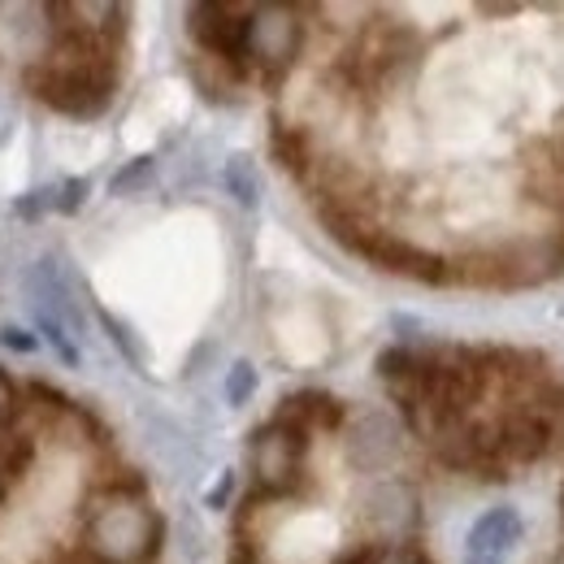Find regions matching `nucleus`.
<instances>
[{"label": "nucleus", "mask_w": 564, "mask_h": 564, "mask_svg": "<svg viewBox=\"0 0 564 564\" xmlns=\"http://www.w3.org/2000/svg\"><path fill=\"white\" fill-rule=\"evenodd\" d=\"M118 83V62H113V35L74 22L57 35L48 62L31 70V91L70 113V118H96Z\"/></svg>", "instance_id": "nucleus-1"}, {"label": "nucleus", "mask_w": 564, "mask_h": 564, "mask_svg": "<svg viewBox=\"0 0 564 564\" xmlns=\"http://www.w3.org/2000/svg\"><path fill=\"white\" fill-rule=\"evenodd\" d=\"M499 434V465H534L552 447V417L539 409H512L495 422Z\"/></svg>", "instance_id": "nucleus-6"}, {"label": "nucleus", "mask_w": 564, "mask_h": 564, "mask_svg": "<svg viewBox=\"0 0 564 564\" xmlns=\"http://www.w3.org/2000/svg\"><path fill=\"white\" fill-rule=\"evenodd\" d=\"M62 564H105V561H96L91 552H70V556H62Z\"/></svg>", "instance_id": "nucleus-17"}, {"label": "nucleus", "mask_w": 564, "mask_h": 564, "mask_svg": "<svg viewBox=\"0 0 564 564\" xmlns=\"http://www.w3.org/2000/svg\"><path fill=\"white\" fill-rule=\"evenodd\" d=\"M226 187L239 196V205H257V178H252V165H248V156H230V165H226Z\"/></svg>", "instance_id": "nucleus-10"}, {"label": "nucleus", "mask_w": 564, "mask_h": 564, "mask_svg": "<svg viewBox=\"0 0 564 564\" xmlns=\"http://www.w3.org/2000/svg\"><path fill=\"white\" fill-rule=\"evenodd\" d=\"M404 564H430V556H422V552H409V556H404Z\"/></svg>", "instance_id": "nucleus-18"}, {"label": "nucleus", "mask_w": 564, "mask_h": 564, "mask_svg": "<svg viewBox=\"0 0 564 564\" xmlns=\"http://www.w3.org/2000/svg\"><path fill=\"white\" fill-rule=\"evenodd\" d=\"M252 391H257V369H252L248 360H239V365L226 373V400H230V404H243Z\"/></svg>", "instance_id": "nucleus-12"}, {"label": "nucleus", "mask_w": 564, "mask_h": 564, "mask_svg": "<svg viewBox=\"0 0 564 564\" xmlns=\"http://www.w3.org/2000/svg\"><path fill=\"white\" fill-rule=\"evenodd\" d=\"M335 235L360 252L365 261H373L378 270H391V274H404V279H417V282H447L452 279V265L434 252H425L417 243H404L395 235H382V230H365V226H352L348 217H330Z\"/></svg>", "instance_id": "nucleus-3"}, {"label": "nucleus", "mask_w": 564, "mask_h": 564, "mask_svg": "<svg viewBox=\"0 0 564 564\" xmlns=\"http://www.w3.org/2000/svg\"><path fill=\"white\" fill-rule=\"evenodd\" d=\"M561 508H564V495H561Z\"/></svg>", "instance_id": "nucleus-19"}, {"label": "nucleus", "mask_w": 564, "mask_h": 564, "mask_svg": "<svg viewBox=\"0 0 564 564\" xmlns=\"http://www.w3.org/2000/svg\"><path fill=\"white\" fill-rule=\"evenodd\" d=\"M156 517L131 491H109L87 512V552L105 564H135L156 547Z\"/></svg>", "instance_id": "nucleus-2"}, {"label": "nucleus", "mask_w": 564, "mask_h": 564, "mask_svg": "<svg viewBox=\"0 0 564 564\" xmlns=\"http://www.w3.org/2000/svg\"><path fill=\"white\" fill-rule=\"evenodd\" d=\"M295 48H300V22H295L286 9L274 4V9H257V13H252L248 57H257V62L282 70V66L295 57Z\"/></svg>", "instance_id": "nucleus-7"}, {"label": "nucleus", "mask_w": 564, "mask_h": 564, "mask_svg": "<svg viewBox=\"0 0 564 564\" xmlns=\"http://www.w3.org/2000/svg\"><path fill=\"white\" fill-rule=\"evenodd\" d=\"M4 344H9V348H35L31 339H22V330H4Z\"/></svg>", "instance_id": "nucleus-16"}, {"label": "nucleus", "mask_w": 564, "mask_h": 564, "mask_svg": "<svg viewBox=\"0 0 564 564\" xmlns=\"http://www.w3.org/2000/svg\"><path fill=\"white\" fill-rule=\"evenodd\" d=\"M274 152H279L282 165H286V170H295V174L308 165V143H304L300 131H279V135H274Z\"/></svg>", "instance_id": "nucleus-11"}, {"label": "nucleus", "mask_w": 564, "mask_h": 564, "mask_svg": "<svg viewBox=\"0 0 564 564\" xmlns=\"http://www.w3.org/2000/svg\"><path fill=\"white\" fill-rule=\"evenodd\" d=\"M279 422H286L291 430H300V434H308V430H335V425L344 422V409H339V400H330L322 391H304V395L282 400Z\"/></svg>", "instance_id": "nucleus-9"}, {"label": "nucleus", "mask_w": 564, "mask_h": 564, "mask_svg": "<svg viewBox=\"0 0 564 564\" xmlns=\"http://www.w3.org/2000/svg\"><path fill=\"white\" fill-rule=\"evenodd\" d=\"M561 165H564V161H561Z\"/></svg>", "instance_id": "nucleus-20"}, {"label": "nucleus", "mask_w": 564, "mask_h": 564, "mask_svg": "<svg viewBox=\"0 0 564 564\" xmlns=\"http://www.w3.org/2000/svg\"><path fill=\"white\" fill-rule=\"evenodd\" d=\"M83 196H87V183H78V178H74V183H66V200H62V209L74 213V209H78V200H83Z\"/></svg>", "instance_id": "nucleus-15"}, {"label": "nucleus", "mask_w": 564, "mask_h": 564, "mask_svg": "<svg viewBox=\"0 0 564 564\" xmlns=\"http://www.w3.org/2000/svg\"><path fill=\"white\" fill-rule=\"evenodd\" d=\"M335 564H382V547H373V543H365V547H352V552H344Z\"/></svg>", "instance_id": "nucleus-14"}, {"label": "nucleus", "mask_w": 564, "mask_h": 564, "mask_svg": "<svg viewBox=\"0 0 564 564\" xmlns=\"http://www.w3.org/2000/svg\"><path fill=\"white\" fill-rule=\"evenodd\" d=\"M304 447H308V438L300 430H291L286 422H279V417L252 438V469H257V478H261L265 491L286 495L295 487Z\"/></svg>", "instance_id": "nucleus-5"}, {"label": "nucleus", "mask_w": 564, "mask_h": 564, "mask_svg": "<svg viewBox=\"0 0 564 564\" xmlns=\"http://www.w3.org/2000/svg\"><path fill=\"white\" fill-rule=\"evenodd\" d=\"M187 31L192 40L226 66H243L248 62V35H252V13L230 9V4H192L187 9Z\"/></svg>", "instance_id": "nucleus-4"}, {"label": "nucleus", "mask_w": 564, "mask_h": 564, "mask_svg": "<svg viewBox=\"0 0 564 564\" xmlns=\"http://www.w3.org/2000/svg\"><path fill=\"white\" fill-rule=\"evenodd\" d=\"M521 539V517L512 508H491L474 521L465 539V564H508V552Z\"/></svg>", "instance_id": "nucleus-8"}, {"label": "nucleus", "mask_w": 564, "mask_h": 564, "mask_svg": "<svg viewBox=\"0 0 564 564\" xmlns=\"http://www.w3.org/2000/svg\"><path fill=\"white\" fill-rule=\"evenodd\" d=\"M18 417V387H13V378L0 369V425H9Z\"/></svg>", "instance_id": "nucleus-13"}]
</instances>
